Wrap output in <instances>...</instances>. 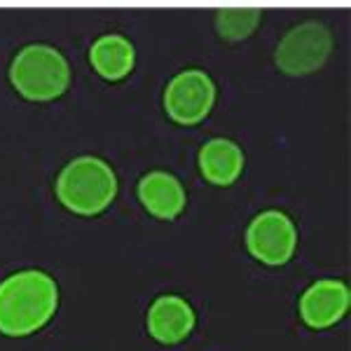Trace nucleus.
Masks as SVG:
<instances>
[{
  "label": "nucleus",
  "mask_w": 351,
  "mask_h": 351,
  "mask_svg": "<svg viewBox=\"0 0 351 351\" xmlns=\"http://www.w3.org/2000/svg\"><path fill=\"white\" fill-rule=\"evenodd\" d=\"M260 14H263L260 8H223L216 14V28L220 38L230 43L248 38L260 24Z\"/></svg>",
  "instance_id": "nucleus-12"
},
{
  "label": "nucleus",
  "mask_w": 351,
  "mask_h": 351,
  "mask_svg": "<svg viewBox=\"0 0 351 351\" xmlns=\"http://www.w3.org/2000/svg\"><path fill=\"white\" fill-rule=\"evenodd\" d=\"M89 59H92L94 71L106 80H122L132 73L136 64L134 45L120 33H108L101 36L99 40L89 49Z\"/></svg>",
  "instance_id": "nucleus-11"
},
{
  "label": "nucleus",
  "mask_w": 351,
  "mask_h": 351,
  "mask_svg": "<svg viewBox=\"0 0 351 351\" xmlns=\"http://www.w3.org/2000/svg\"><path fill=\"white\" fill-rule=\"evenodd\" d=\"M332 52V36L321 21H302L281 38L274 52L276 66L288 75H309L319 71Z\"/></svg>",
  "instance_id": "nucleus-4"
},
{
  "label": "nucleus",
  "mask_w": 351,
  "mask_h": 351,
  "mask_svg": "<svg viewBox=\"0 0 351 351\" xmlns=\"http://www.w3.org/2000/svg\"><path fill=\"white\" fill-rule=\"evenodd\" d=\"M351 295L349 288L337 279H321L304 291L300 298V316L309 328H330L335 326L349 309Z\"/></svg>",
  "instance_id": "nucleus-7"
},
{
  "label": "nucleus",
  "mask_w": 351,
  "mask_h": 351,
  "mask_svg": "<svg viewBox=\"0 0 351 351\" xmlns=\"http://www.w3.org/2000/svg\"><path fill=\"white\" fill-rule=\"evenodd\" d=\"M195 328V311L183 298L162 295L150 304L148 330L162 344H176L185 339Z\"/></svg>",
  "instance_id": "nucleus-8"
},
{
  "label": "nucleus",
  "mask_w": 351,
  "mask_h": 351,
  "mask_svg": "<svg viewBox=\"0 0 351 351\" xmlns=\"http://www.w3.org/2000/svg\"><path fill=\"white\" fill-rule=\"evenodd\" d=\"M117 195V178L110 164L99 157H77L59 173L56 197L80 216H94L110 206Z\"/></svg>",
  "instance_id": "nucleus-2"
},
{
  "label": "nucleus",
  "mask_w": 351,
  "mask_h": 351,
  "mask_svg": "<svg viewBox=\"0 0 351 351\" xmlns=\"http://www.w3.org/2000/svg\"><path fill=\"white\" fill-rule=\"evenodd\" d=\"M199 169L213 185H232L243 171V150L230 138H213L199 150Z\"/></svg>",
  "instance_id": "nucleus-10"
},
{
  "label": "nucleus",
  "mask_w": 351,
  "mask_h": 351,
  "mask_svg": "<svg viewBox=\"0 0 351 351\" xmlns=\"http://www.w3.org/2000/svg\"><path fill=\"white\" fill-rule=\"evenodd\" d=\"M10 80L21 96L31 101H52L68 89L71 68L64 54L49 45H28L14 56Z\"/></svg>",
  "instance_id": "nucleus-3"
},
{
  "label": "nucleus",
  "mask_w": 351,
  "mask_h": 351,
  "mask_svg": "<svg viewBox=\"0 0 351 351\" xmlns=\"http://www.w3.org/2000/svg\"><path fill=\"white\" fill-rule=\"evenodd\" d=\"M246 246L265 265H286L298 246V230L281 211H265L248 225Z\"/></svg>",
  "instance_id": "nucleus-6"
},
{
  "label": "nucleus",
  "mask_w": 351,
  "mask_h": 351,
  "mask_svg": "<svg viewBox=\"0 0 351 351\" xmlns=\"http://www.w3.org/2000/svg\"><path fill=\"white\" fill-rule=\"evenodd\" d=\"M216 104V84L199 68L183 71L169 82L164 92V108L178 124H197L211 112Z\"/></svg>",
  "instance_id": "nucleus-5"
},
{
  "label": "nucleus",
  "mask_w": 351,
  "mask_h": 351,
  "mask_svg": "<svg viewBox=\"0 0 351 351\" xmlns=\"http://www.w3.org/2000/svg\"><path fill=\"white\" fill-rule=\"evenodd\" d=\"M59 288L49 274L26 269L8 276L0 284V332L8 337H26L38 332L56 314Z\"/></svg>",
  "instance_id": "nucleus-1"
},
{
  "label": "nucleus",
  "mask_w": 351,
  "mask_h": 351,
  "mask_svg": "<svg viewBox=\"0 0 351 351\" xmlns=\"http://www.w3.org/2000/svg\"><path fill=\"white\" fill-rule=\"evenodd\" d=\"M138 199L155 218L173 220L185 208V190L176 176L150 171L138 183Z\"/></svg>",
  "instance_id": "nucleus-9"
}]
</instances>
